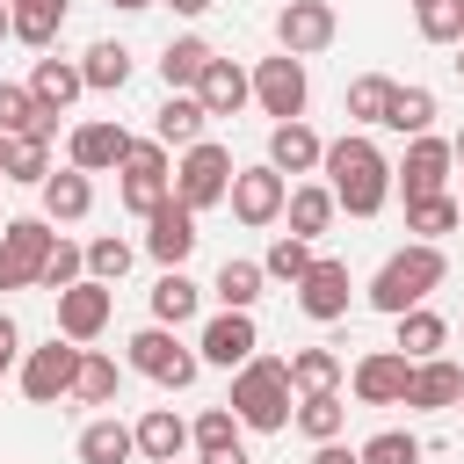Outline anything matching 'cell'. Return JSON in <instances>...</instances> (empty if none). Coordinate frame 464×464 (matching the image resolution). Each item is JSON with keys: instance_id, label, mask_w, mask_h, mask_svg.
Returning <instances> with one entry per match:
<instances>
[{"instance_id": "1", "label": "cell", "mask_w": 464, "mask_h": 464, "mask_svg": "<svg viewBox=\"0 0 464 464\" xmlns=\"http://www.w3.org/2000/svg\"><path fill=\"white\" fill-rule=\"evenodd\" d=\"M319 174H326V188H334V203H341L348 218H377V210L392 203V160H384L362 130L334 138L326 160H319Z\"/></svg>"}, {"instance_id": "2", "label": "cell", "mask_w": 464, "mask_h": 464, "mask_svg": "<svg viewBox=\"0 0 464 464\" xmlns=\"http://www.w3.org/2000/svg\"><path fill=\"white\" fill-rule=\"evenodd\" d=\"M450 283V261H442V239H406L377 276H370V304L384 312V319H399V312H413V304H428L435 290Z\"/></svg>"}, {"instance_id": "3", "label": "cell", "mask_w": 464, "mask_h": 464, "mask_svg": "<svg viewBox=\"0 0 464 464\" xmlns=\"http://www.w3.org/2000/svg\"><path fill=\"white\" fill-rule=\"evenodd\" d=\"M297 399V384H290V355H254V362H239L232 370V413L254 428V435H276V428H290V406Z\"/></svg>"}, {"instance_id": "4", "label": "cell", "mask_w": 464, "mask_h": 464, "mask_svg": "<svg viewBox=\"0 0 464 464\" xmlns=\"http://www.w3.org/2000/svg\"><path fill=\"white\" fill-rule=\"evenodd\" d=\"M232 174H239V167H232V145L196 138V145L174 160V196H181V203L203 218V210H218V203L232 196Z\"/></svg>"}, {"instance_id": "5", "label": "cell", "mask_w": 464, "mask_h": 464, "mask_svg": "<svg viewBox=\"0 0 464 464\" xmlns=\"http://www.w3.org/2000/svg\"><path fill=\"white\" fill-rule=\"evenodd\" d=\"M80 341H65V334H51L44 348H22V362H14V384H22V399L29 406H58V399H72V377H80Z\"/></svg>"}, {"instance_id": "6", "label": "cell", "mask_w": 464, "mask_h": 464, "mask_svg": "<svg viewBox=\"0 0 464 464\" xmlns=\"http://www.w3.org/2000/svg\"><path fill=\"white\" fill-rule=\"evenodd\" d=\"M116 196L130 218H152L167 196H174V167H167V145L160 138H130L123 167H116Z\"/></svg>"}, {"instance_id": "7", "label": "cell", "mask_w": 464, "mask_h": 464, "mask_svg": "<svg viewBox=\"0 0 464 464\" xmlns=\"http://www.w3.org/2000/svg\"><path fill=\"white\" fill-rule=\"evenodd\" d=\"M123 348H130V370H138V377H152V384H167V392H188V384H196V370H203V355H196V348H181V341H174V326H160V319H152V326H138Z\"/></svg>"}, {"instance_id": "8", "label": "cell", "mask_w": 464, "mask_h": 464, "mask_svg": "<svg viewBox=\"0 0 464 464\" xmlns=\"http://www.w3.org/2000/svg\"><path fill=\"white\" fill-rule=\"evenodd\" d=\"M254 102H261V116H276V123H297V116H304V102H312L304 58H290V51L261 58V65H254Z\"/></svg>"}, {"instance_id": "9", "label": "cell", "mask_w": 464, "mask_h": 464, "mask_svg": "<svg viewBox=\"0 0 464 464\" xmlns=\"http://www.w3.org/2000/svg\"><path fill=\"white\" fill-rule=\"evenodd\" d=\"M225 203H232V218H239V225H254V232H261V225H276V218H283V203H290V174H276L268 160H261V167H239Z\"/></svg>"}, {"instance_id": "10", "label": "cell", "mask_w": 464, "mask_h": 464, "mask_svg": "<svg viewBox=\"0 0 464 464\" xmlns=\"http://www.w3.org/2000/svg\"><path fill=\"white\" fill-rule=\"evenodd\" d=\"M109 312H116V283L80 276L72 290H58V334H65V341H80V348L109 334Z\"/></svg>"}, {"instance_id": "11", "label": "cell", "mask_w": 464, "mask_h": 464, "mask_svg": "<svg viewBox=\"0 0 464 464\" xmlns=\"http://www.w3.org/2000/svg\"><path fill=\"white\" fill-rule=\"evenodd\" d=\"M334 36H341L334 0H283V7H276V44H283L290 58H312V51H326Z\"/></svg>"}, {"instance_id": "12", "label": "cell", "mask_w": 464, "mask_h": 464, "mask_svg": "<svg viewBox=\"0 0 464 464\" xmlns=\"http://www.w3.org/2000/svg\"><path fill=\"white\" fill-rule=\"evenodd\" d=\"M196 355H203L210 370H239V362H254V355H261V326H254V312H218V319H203Z\"/></svg>"}, {"instance_id": "13", "label": "cell", "mask_w": 464, "mask_h": 464, "mask_svg": "<svg viewBox=\"0 0 464 464\" xmlns=\"http://www.w3.org/2000/svg\"><path fill=\"white\" fill-rule=\"evenodd\" d=\"M348 384H355V399H362V406H406L413 355H399V348H370V355H355Z\"/></svg>"}, {"instance_id": "14", "label": "cell", "mask_w": 464, "mask_h": 464, "mask_svg": "<svg viewBox=\"0 0 464 464\" xmlns=\"http://www.w3.org/2000/svg\"><path fill=\"white\" fill-rule=\"evenodd\" d=\"M450 167H457V152H450V138H435V130H420V138H406V160L392 167V181H399L406 196H442V188H450Z\"/></svg>"}, {"instance_id": "15", "label": "cell", "mask_w": 464, "mask_h": 464, "mask_svg": "<svg viewBox=\"0 0 464 464\" xmlns=\"http://www.w3.org/2000/svg\"><path fill=\"white\" fill-rule=\"evenodd\" d=\"M123 152H130V130H123V123H109V116L72 123V138H65V167H80V174H116V167H123Z\"/></svg>"}, {"instance_id": "16", "label": "cell", "mask_w": 464, "mask_h": 464, "mask_svg": "<svg viewBox=\"0 0 464 464\" xmlns=\"http://www.w3.org/2000/svg\"><path fill=\"white\" fill-rule=\"evenodd\" d=\"M196 239H203V232H196V210H188L181 196H167V203L145 218V254H152L160 268H181V261L196 254Z\"/></svg>"}, {"instance_id": "17", "label": "cell", "mask_w": 464, "mask_h": 464, "mask_svg": "<svg viewBox=\"0 0 464 464\" xmlns=\"http://www.w3.org/2000/svg\"><path fill=\"white\" fill-rule=\"evenodd\" d=\"M348 261H334V254H319L312 268H304V283H297V312L304 319H319V326H334V319H348Z\"/></svg>"}, {"instance_id": "18", "label": "cell", "mask_w": 464, "mask_h": 464, "mask_svg": "<svg viewBox=\"0 0 464 464\" xmlns=\"http://www.w3.org/2000/svg\"><path fill=\"white\" fill-rule=\"evenodd\" d=\"M457 399H464V370H457L450 355L413 362V384H406V406H413V413H450Z\"/></svg>"}, {"instance_id": "19", "label": "cell", "mask_w": 464, "mask_h": 464, "mask_svg": "<svg viewBox=\"0 0 464 464\" xmlns=\"http://www.w3.org/2000/svg\"><path fill=\"white\" fill-rule=\"evenodd\" d=\"M319 160H326V138H319L304 116L268 130V167H276V174H319Z\"/></svg>"}, {"instance_id": "20", "label": "cell", "mask_w": 464, "mask_h": 464, "mask_svg": "<svg viewBox=\"0 0 464 464\" xmlns=\"http://www.w3.org/2000/svg\"><path fill=\"white\" fill-rule=\"evenodd\" d=\"M196 102H203L210 116H239V109L254 102V72L232 65V58H210V72L196 80Z\"/></svg>"}, {"instance_id": "21", "label": "cell", "mask_w": 464, "mask_h": 464, "mask_svg": "<svg viewBox=\"0 0 464 464\" xmlns=\"http://www.w3.org/2000/svg\"><path fill=\"white\" fill-rule=\"evenodd\" d=\"M36 196H44V218H51V225H80V218L94 210V174H80V167H51V181H44Z\"/></svg>"}, {"instance_id": "22", "label": "cell", "mask_w": 464, "mask_h": 464, "mask_svg": "<svg viewBox=\"0 0 464 464\" xmlns=\"http://www.w3.org/2000/svg\"><path fill=\"white\" fill-rule=\"evenodd\" d=\"M203 130H210V109H203V102H196V94H167V102H160V109H152V138H160V145H167V152H174V145H181V152H188V145H196V138H203Z\"/></svg>"}, {"instance_id": "23", "label": "cell", "mask_w": 464, "mask_h": 464, "mask_svg": "<svg viewBox=\"0 0 464 464\" xmlns=\"http://www.w3.org/2000/svg\"><path fill=\"white\" fill-rule=\"evenodd\" d=\"M72 450H80V464H130L138 457V428H123L116 413H94Z\"/></svg>"}, {"instance_id": "24", "label": "cell", "mask_w": 464, "mask_h": 464, "mask_svg": "<svg viewBox=\"0 0 464 464\" xmlns=\"http://www.w3.org/2000/svg\"><path fill=\"white\" fill-rule=\"evenodd\" d=\"M210 44L203 36H167V51H160V80H167V94H196V80L210 72Z\"/></svg>"}, {"instance_id": "25", "label": "cell", "mask_w": 464, "mask_h": 464, "mask_svg": "<svg viewBox=\"0 0 464 464\" xmlns=\"http://www.w3.org/2000/svg\"><path fill=\"white\" fill-rule=\"evenodd\" d=\"M29 94L44 102V109H72L80 94H87V72H80V58H36V72H29Z\"/></svg>"}, {"instance_id": "26", "label": "cell", "mask_w": 464, "mask_h": 464, "mask_svg": "<svg viewBox=\"0 0 464 464\" xmlns=\"http://www.w3.org/2000/svg\"><path fill=\"white\" fill-rule=\"evenodd\" d=\"M7 254L22 261V276H29V290H36V276H44V261H51V246H58V225L51 218H7Z\"/></svg>"}, {"instance_id": "27", "label": "cell", "mask_w": 464, "mask_h": 464, "mask_svg": "<svg viewBox=\"0 0 464 464\" xmlns=\"http://www.w3.org/2000/svg\"><path fill=\"white\" fill-rule=\"evenodd\" d=\"M80 72H87V94H123V87H130V72H138V58H130L116 36H102V44H87Z\"/></svg>"}, {"instance_id": "28", "label": "cell", "mask_w": 464, "mask_h": 464, "mask_svg": "<svg viewBox=\"0 0 464 464\" xmlns=\"http://www.w3.org/2000/svg\"><path fill=\"white\" fill-rule=\"evenodd\" d=\"M181 450H188V420H181L174 406H152V413L138 420V457H145V464H174Z\"/></svg>"}, {"instance_id": "29", "label": "cell", "mask_w": 464, "mask_h": 464, "mask_svg": "<svg viewBox=\"0 0 464 464\" xmlns=\"http://www.w3.org/2000/svg\"><path fill=\"white\" fill-rule=\"evenodd\" d=\"M334 210H341V203H334V188H326V181H297V188H290V203H283V218H290V232H297V239H319V232L334 225Z\"/></svg>"}, {"instance_id": "30", "label": "cell", "mask_w": 464, "mask_h": 464, "mask_svg": "<svg viewBox=\"0 0 464 464\" xmlns=\"http://www.w3.org/2000/svg\"><path fill=\"white\" fill-rule=\"evenodd\" d=\"M399 355H413V362H428V355H442L450 348V319L442 312H428V304H413V312H399V341H392Z\"/></svg>"}, {"instance_id": "31", "label": "cell", "mask_w": 464, "mask_h": 464, "mask_svg": "<svg viewBox=\"0 0 464 464\" xmlns=\"http://www.w3.org/2000/svg\"><path fill=\"white\" fill-rule=\"evenodd\" d=\"M290 420H297L304 442H334V435L348 428V399H341V392H297V413H290Z\"/></svg>"}, {"instance_id": "32", "label": "cell", "mask_w": 464, "mask_h": 464, "mask_svg": "<svg viewBox=\"0 0 464 464\" xmlns=\"http://www.w3.org/2000/svg\"><path fill=\"white\" fill-rule=\"evenodd\" d=\"M392 94H399V80H384V72H362V80H348V94H341V109H348V123H384L392 116Z\"/></svg>"}, {"instance_id": "33", "label": "cell", "mask_w": 464, "mask_h": 464, "mask_svg": "<svg viewBox=\"0 0 464 464\" xmlns=\"http://www.w3.org/2000/svg\"><path fill=\"white\" fill-rule=\"evenodd\" d=\"M0 167H7V181H22V188H44V181H51V138H36V130L7 138Z\"/></svg>"}, {"instance_id": "34", "label": "cell", "mask_w": 464, "mask_h": 464, "mask_svg": "<svg viewBox=\"0 0 464 464\" xmlns=\"http://www.w3.org/2000/svg\"><path fill=\"white\" fill-rule=\"evenodd\" d=\"M196 304H203V290H196L181 268H160V283H152V319H160V326H188Z\"/></svg>"}, {"instance_id": "35", "label": "cell", "mask_w": 464, "mask_h": 464, "mask_svg": "<svg viewBox=\"0 0 464 464\" xmlns=\"http://www.w3.org/2000/svg\"><path fill=\"white\" fill-rule=\"evenodd\" d=\"M58 29H65V0H14V44L51 51Z\"/></svg>"}, {"instance_id": "36", "label": "cell", "mask_w": 464, "mask_h": 464, "mask_svg": "<svg viewBox=\"0 0 464 464\" xmlns=\"http://www.w3.org/2000/svg\"><path fill=\"white\" fill-rule=\"evenodd\" d=\"M464 225V210H457V196L442 188V196H406V232L413 239H442V232H457Z\"/></svg>"}, {"instance_id": "37", "label": "cell", "mask_w": 464, "mask_h": 464, "mask_svg": "<svg viewBox=\"0 0 464 464\" xmlns=\"http://www.w3.org/2000/svg\"><path fill=\"white\" fill-rule=\"evenodd\" d=\"M261 283H268V268H261V261H225L210 290H218V304H225V312H254Z\"/></svg>"}, {"instance_id": "38", "label": "cell", "mask_w": 464, "mask_h": 464, "mask_svg": "<svg viewBox=\"0 0 464 464\" xmlns=\"http://www.w3.org/2000/svg\"><path fill=\"white\" fill-rule=\"evenodd\" d=\"M319 254H312V239H297V232H276V246L261 254V268H268V283H304V268H312Z\"/></svg>"}, {"instance_id": "39", "label": "cell", "mask_w": 464, "mask_h": 464, "mask_svg": "<svg viewBox=\"0 0 464 464\" xmlns=\"http://www.w3.org/2000/svg\"><path fill=\"white\" fill-rule=\"evenodd\" d=\"M239 413L232 406H203L196 420H188V442H196V457H210V450H239Z\"/></svg>"}, {"instance_id": "40", "label": "cell", "mask_w": 464, "mask_h": 464, "mask_svg": "<svg viewBox=\"0 0 464 464\" xmlns=\"http://www.w3.org/2000/svg\"><path fill=\"white\" fill-rule=\"evenodd\" d=\"M384 130H399V138H420V130H435V94H428V87H399V94H392V116H384Z\"/></svg>"}, {"instance_id": "41", "label": "cell", "mask_w": 464, "mask_h": 464, "mask_svg": "<svg viewBox=\"0 0 464 464\" xmlns=\"http://www.w3.org/2000/svg\"><path fill=\"white\" fill-rule=\"evenodd\" d=\"M290 384L297 392H341V355L334 348H297L290 355Z\"/></svg>"}, {"instance_id": "42", "label": "cell", "mask_w": 464, "mask_h": 464, "mask_svg": "<svg viewBox=\"0 0 464 464\" xmlns=\"http://www.w3.org/2000/svg\"><path fill=\"white\" fill-rule=\"evenodd\" d=\"M130 261H138V246H130V239H116V232L87 239V276H94V283H123V276H130Z\"/></svg>"}, {"instance_id": "43", "label": "cell", "mask_w": 464, "mask_h": 464, "mask_svg": "<svg viewBox=\"0 0 464 464\" xmlns=\"http://www.w3.org/2000/svg\"><path fill=\"white\" fill-rule=\"evenodd\" d=\"M72 399H80V406H109V399H116V362H109L102 348H87V355H80V377H72Z\"/></svg>"}, {"instance_id": "44", "label": "cell", "mask_w": 464, "mask_h": 464, "mask_svg": "<svg viewBox=\"0 0 464 464\" xmlns=\"http://www.w3.org/2000/svg\"><path fill=\"white\" fill-rule=\"evenodd\" d=\"M413 29L428 44H464V0H420L413 7Z\"/></svg>"}, {"instance_id": "45", "label": "cell", "mask_w": 464, "mask_h": 464, "mask_svg": "<svg viewBox=\"0 0 464 464\" xmlns=\"http://www.w3.org/2000/svg\"><path fill=\"white\" fill-rule=\"evenodd\" d=\"M80 276H87V246L58 239V246H51V261H44V276H36V290H51V297H58V290H72Z\"/></svg>"}, {"instance_id": "46", "label": "cell", "mask_w": 464, "mask_h": 464, "mask_svg": "<svg viewBox=\"0 0 464 464\" xmlns=\"http://www.w3.org/2000/svg\"><path fill=\"white\" fill-rule=\"evenodd\" d=\"M36 109H44V102H36L29 87H14V80H0V138H22V130L36 123Z\"/></svg>"}, {"instance_id": "47", "label": "cell", "mask_w": 464, "mask_h": 464, "mask_svg": "<svg viewBox=\"0 0 464 464\" xmlns=\"http://www.w3.org/2000/svg\"><path fill=\"white\" fill-rule=\"evenodd\" d=\"M362 464H420V435L384 428V435H370V442H362Z\"/></svg>"}, {"instance_id": "48", "label": "cell", "mask_w": 464, "mask_h": 464, "mask_svg": "<svg viewBox=\"0 0 464 464\" xmlns=\"http://www.w3.org/2000/svg\"><path fill=\"white\" fill-rule=\"evenodd\" d=\"M14 362H22V326H14L7 312H0V377H7Z\"/></svg>"}, {"instance_id": "49", "label": "cell", "mask_w": 464, "mask_h": 464, "mask_svg": "<svg viewBox=\"0 0 464 464\" xmlns=\"http://www.w3.org/2000/svg\"><path fill=\"white\" fill-rule=\"evenodd\" d=\"M312 464H362V450H348V442L334 435V442H312Z\"/></svg>"}, {"instance_id": "50", "label": "cell", "mask_w": 464, "mask_h": 464, "mask_svg": "<svg viewBox=\"0 0 464 464\" xmlns=\"http://www.w3.org/2000/svg\"><path fill=\"white\" fill-rule=\"evenodd\" d=\"M0 290H29V276H22V261L7 254V239H0Z\"/></svg>"}, {"instance_id": "51", "label": "cell", "mask_w": 464, "mask_h": 464, "mask_svg": "<svg viewBox=\"0 0 464 464\" xmlns=\"http://www.w3.org/2000/svg\"><path fill=\"white\" fill-rule=\"evenodd\" d=\"M196 464H254V457H246V442H239V450H210V457H196Z\"/></svg>"}, {"instance_id": "52", "label": "cell", "mask_w": 464, "mask_h": 464, "mask_svg": "<svg viewBox=\"0 0 464 464\" xmlns=\"http://www.w3.org/2000/svg\"><path fill=\"white\" fill-rule=\"evenodd\" d=\"M167 7H174V14H188V22H196V14H210V7H218V0H167Z\"/></svg>"}, {"instance_id": "53", "label": "cell", "mask_w": 464, "mask_h": 464, "mask_svg": "<svg viewBox=\"0 0 464 464\" xmlns=\"http://www.w3.org/2000/svg\"><path fill=\"white\" fill-rule=\"evenodd\" d=\"M7 36H14V7L0 0V44H7Z\"/></svg>"}, {"instance_id": "54", "label": "cell", "mask_w": 464, "mask_h": 464, "mask_svg": "<svg viewBox=\"0 0 464 464\" xmlns=\"http://www.w3.org/2000/svg\"><path fill=\"white\" fill-rule=\"evenodd\" d=\"M116 14H138V7H160V0H109Z\"/></svg>"}, {"instance_id": "55", "label": "cell", "mask_w": 464, "mask_h": 464, "mask_svg": "<svg viewBox=\"0 0 464 464\" xmlns=\"http://www.w3.org/2000/svg\"><path fill=\"white\" fill-rule=\"evenodd\" d=\"M450 152H457V167H464V130H457V138H450Z\"/></svg>"}, {"instance_id": "56", "label": "cell", "mask_w": 464, "mask_h": 464, "mask_svg": "<svg viewBox=\"0 0 464 464\" xmlns=\"http://www.w3.org/2000/svg\"><path fill=\"white\" fill-rule=\"evenodd\" d=\"M457 72H464V44H457Z\"/></svg>"}, {"instance_id": "57", "label": "cell", "mask_w": 464, "mask_h": 464, "mask_svg": "<svg viewBox=\"0 0 464 464\" xmlns=\"http://www.w3.org/2000/svg\"><path fill=\"white\" fill-rule=\"evenodd\" d=\"M0 152H7V138H0ZM0 181H7V167H0Z\"/></svg>"}, {"instance_id": "58", "label": "cell", "mask_w": 464, "mask_h": 464, "mask_svg": "<svg viewBox=\"0 0 464 464\" xmlns=\"http://www.w3.org/2000/svg\"><path fill=\"white\" fill-rule=\"evenodd\" d=\"M457 413H464V399H457Z\"/></svg>"}, {"instance_id": "59", "label": "cell", "mask_w": 464, "mask_h": 464, "mask_svg": "<svg viewBox=\"0 0 464 464\" xmlns=\"http://www.w3.org/2000/svg\"><path fill=\"white\" fill-rule=\"evenodd\" d=\"M457 210H464V196H457Z\"/></svg>"}, {"instance_id": "60", "label": "cell", "mask_w": 464, "mask_h": 464, "mask_svg": "<svg viewBox=\"0 0 464 464\" xmlns=\"http://www.w3.org/2000/svg\"><path fill=\"white\" fill-rule=\"evenodd\" d=\"M413 7H420V0H413Z\"/></svg>"}, {"instance_id": "61", "label": "cell", "mask_w": 464, "mask_h": 464, "mask_svg": "<svg viewBox=\"0 0 464 464\" xmlns=\"http://www.w3.org/2000/svg\"><path fill=\"white\" fill-rule=\"evenodd\" d=\"M174 464H181V457H174Z\"/></svg>"}]
</instances>
